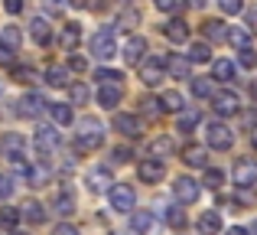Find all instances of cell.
<instances>
[{"instance_id": "obj_42", "label": "cell", "mask_w": 257, "mask_h": 235, "mask_svg": "<svg viewBox=\"0 0 257 235\" xmlns=\"http://www.w3.org/2000/svg\"><path fill=\"white\" fill-rule=\"evenodd\" d=\"M221 183H225V173L221 170H205V186L208 190H218Z\"/></svg>"}, {"instance_id": "obj_57", "label": "cell", "mask_w": 257, "mask_h": 235, "mask_svg": "<svg viewBox=\"0 0 257 235\" xmlns=\"http://www.w3.org/2000/svg\"><path fill=\"white\" fill-rule=\"evenodd\" d=\"M72 7H78V10H82V7H88V0H69Z\"/></svg>"}, {"instance_id": "obj_43", "label": "cell", "mask_w": 257, "mask_h": 235, "mask_svg": "<svg viewBox=\"0 0 257 235\" xmlns=\"http://www.w3.org/2000/svg\"><path fill=\"white\" fill-rule=\"evenodd\" d=\"M166 222H170L173 229H182V225H186V212H182L179 206H176V209H170V212H166Z\"/></svg>"}, {"instance_id": "obj_20", "label": "cell", "mask_w": 257, "mask_h": 235, "mask_svg": "<svg viewBox=\"0 0 257 235\" xmlns=\"http://www.w3.org/2000/svg\"><path fill=\"white\" fill-rule=\"evenodd\" d=\"M111 183H114V180H111V173H107L104 167H94V170L88 173V186H91L94 193H101V190H111Z\"/></svg>"}, {"instance_id": "obj_25", "label": "cell", "mask_w": 257, "mask_h": 235, "mask_svg": "<svg viewBox=\"0 0 257 235\" xmlns=\"http://www.w3.org/2000/svg\"><path fill=\"white\" fill-rule=\"evenodd\" d=\"M166 72H170L173 79H189V59H179V56H170L166 59Z\"/></svg>"}, {"instance_id": "obj_23", "label": "cell", "mask_w": 257, "mask_h": 235, "mask_svg": "<svg viewBox=\"0 0 257 235\" xmlns=\"http://www.w3.org/2000/svg\"><path fill=\"white\" fill-rule=\"evenodd\" d=\"M176 115H179V121H176V124H179V131H182V134L192 131V127L202 121V111H199V108H182V111H176Z\"/></svg>"}, {"instance_id": "obj_5", "label": "cell", "mask_w": 257, "mask_h": 235, "mask_svg": "<svg viewBox=\"0 0 257 235\" xmlns=\"http://www.w3.org/2000/svg\"><path fill=\"white\" fill-rule=\"evenodd\" d=\"M134 206H137V193H134V186H127V183H114V186H111V209H117V212H131Z\"/></svg>"}, {"instance_id": "obj_58", "label": "cell", "mask_w": 257, "mask_h": 235, "mask_svg": "<svg viewBox=\"0 0 257 235\" xmlns=\"http://www.w3.org/2000/svg\"><path fill=\"white\" fill-rule=\"evenodd\" d=\"M189 4H192V7H205V0H189Z\"/></svg>"}, {"instance_id": "obj_24", "label": "cell", "mask_w": 257, "mask_h": 235, "mask_svg": "<svg viewBox=\"0 0 257 235\" xmlns=\"http://www.w3.org/2000/svg\"><path fill=\"white\" fill-rule=\"evenodd\" d=\"M163 33H166V39H170V43H186V39H189V26L182 23V20H170Z\"/></svg>"}, {"instance_id": "obj_3", "label": "cell", "mask_w": 257, "mask_h": 235, "mask_svg": "<svg viewBox=\"0 0 257 235\" xmlns=\"http://www.w3.org/2000/svg\"><path fill=\"white\" fill-rule=\"evenodd\" d=\"M91 52L98 59H111V56H117V43H114V33H111V26H104V30H98L91 36Z\"/></svg>"}, {"instance_id": "obj_50", "label": "cell", "mask_w": 257, "mask_h": 235, "mask_svg": "<svg viewBox=\"0 0 257 235\" xmlns=\"http://www.w3.org/2000/svg\"><path fill=\"white\" fill-rule=\"evenodd\" d=\"M153 4H157L160 10H166V13H170V10H176V7H179V0H153Z\"/></svg>"}, {"instance_id": "obj_46", "label": "cell", "mask_w": 257, "mask_h": 235, "mask_svg": "<svg viewBox=\"0 0 257 235\" xmlns=\"http://www.w3.org/2000/svg\"><path fill=\"white\" fill-rule=\"evenodd\" d=\"M218 7H221L225 13H231V17H234V13H241V10H244V4H241V0H218Z\"/></svg>"}, {"instance_id": "obj_8", "label": "cell", "mask_w": 257, "mask_h": 235, "mask_svg": "<svg viewBox=\"0 0 257 235\" xmlns=\"http://www.w3.org/2000/svg\"><path fill=\"white\" fill-rule=\"evenodd\" d=\"M231 180L238 186H254L257 183V164L254 160H238L234 170H231Z\"/></svg>"}, {"instance_id": "obj_49", "label": "cell", "mask_w": 257, "mask_h": 235, "mask_svg": "<svg viewBox=\"0 0 257 235\" xmlns=\"http://www.w3.org/2000/svg\"><path fill=\"white\" fill-rule=\"evenodd\" d=\"M69 69L72 72H85V59L82 56H69Z\"/></svg>"}, {"instance_id": "obj_19", "label": "cell", "mask_w": 257, "mask_h": 235, "mask_svg": "<svg viewBox=\"0 0 257 235\" xmlns=\"http://www.w3.org/2000/svg\"><path fill=\"white\" fill-rule=\"evenodd\" d=\"M30 36L36 39L39 46H49V43H52V30H49V23H46L43 17H36V20L30 23Z\"/></svg>"}, {"instance_id": "obj_28", "label": "cell", "mask_w": 257, "mask_h": 235, "mask_svg": "<svg viewBox=\"0 0 257 235\" xmlns=\"http://www.w3.org/2000/svg\"><path fill=\"white\" fill-rule=\"evenodd\" d=\"M26 180H30V186H46V180H49V167H26V173H23Z\"/></svg>"}, {"instance_id": "obj_32", "label": "cell", "mask_w": 257, "mask_h": 235, "mask_svg": "<svg viewBox=\"0 0 257 235\" xmlns=\"http://www.w3.org/2000/svg\"><path fill=\"white\" fill-rule=\"evenodd\" d=\"M0 39H4V46H10V49H20V46H23V33H20L17 26H4Z\"/></svg>"}, {"instance_id": "obj_29", "label": "cell", "mask_w": 257, "mask_h": 235, "mask_svg": "<svg viewBox=\"0 0 257 235\" xmlns=\"http://www.w3.org/2000/svg\"><path fill=\"white\" fill-rule=\"evenodd\" d=\"M176 150V144L170 137H157V140H150V157H170V153Z\"/></svg>"}, {"instance_id": "obj_15", "label": "cell", "mask_w": 257, "mask_h": 235, "mask_svg": "<svg viewBox=\"0 0 257 235\" xmlns=\"http://www.w3.org/2000/svg\"><path fill=\"white\" fill-rule=\"evenodd\" d=\"M20 219H26V222H33V225H43V222H46L43 203H36V199H26V203L20 206Z\"/></svg>"}, {"instance_id": "obj_48", "label": "cell", "mask_w": 257, "mask_h": 235, "mask_svg": "<svg viewBox=\"0 0 257 235\" xmlns=\"http://www.w3.org/2000/svg\"><path fill=\"white\" fill-rule=\"evenodd\" d=\"M0 65H13V49L10 46H0Z\"/></svg>"}, {"instance_id": "obj_27", "label": "cell", "mask_w": 257, "mask_h": 235, "mask_svg": "<svg viewBox=\"0 0 257 235\" xmlns=\"http://www.w3.org/2000/svg\"><path fill=\"white\" fill-rule=\"evenodd\" d=\"M78 39H82V30H78V23H69V26L62 30V49L72 52V49L78 46Z\"/></svg>"}, {"instance_id": "obj_9", "label": "cell", "mask_w": 257, "mask_h": 235, "mask_svg": "<svg viewBox=\"0 0 257 235\" xmlns=\"http://www.w3.org/2000/svg\"><path fill=\"white\" fill-rule=\"evenodd\" d=\"M144 52H147V39H144V36H127L120 56L127 59V65H137L140 59H144Z\"/></svg>"}, {"instance_id": "obj_47", "label": "cell", "mask_w": 257, "mask_h": 235, "mask_svg": "<svg viewBox=\"0 0 257 235\" xmlns=\"http://www.w3.org/2000/svg\"><path fill=\"white\" fill-rule=\"evenodd\" d=\"M13 193V180L10 177H0V199H7Z\"/></svg>"}, {"instance_id": "obj_52", "label": "cell", "mask_w": 257, "mask_h": 235, "mask_svg": "<svg viewBox=\"0 0 257 235\" xmlns=\"http://www.w3.org/2000/svg\"><path fill=\"white\" fill-rule=\"evenodd\" d=\"M4 7H7V13H20L23 10V0H4Z\"/></svg>"}, {"instance_id": "obj_60", "label": "cell", "mask_w": 257, "mask_h": 235, "mask_svg": "<svg viewBox=\"0 0 257 235\" xmlns=\"http://www.w3.org/2000/svg\"><path fill=\"white\" fill-rule=\"evenodd\" d=\"M13 235H23V232H13Z\"/></svg>"}, {"instance_id": "obj_33", "label": "cell", "mask_w": 257, "mask_h": 235, "mask_svg": "<svg viewBox=\"0 0 257 235\" xmlns=\"http://www.w3.org/2000/svg\"><path fill=\"white\" fill-rule=\"evenodd\" d=\"M160 105H163V111H182L186 108V102H182L179 92H166V95L160 98Z\"/></svg>"}, {"instance_id": "obj_34", "label": "cell", "mask_w": 257, "mask_h": 235, "mask_svg": "<svg viewBox=\"0 0 257 235\" xmlns=\"http://www.w3.org/2000/svg\"><path fill=\"white\" fill-rule=\"evenodd\" d=\"M49 115L56 124H72V108L69 105H49Z\"/></svg>"}, {"instance_id": "obj_14", "label": "cell", "mask_w": 257, "mask_h": 235, "mask_svg": "<svg viewBox=\"0 0 257 235\" xmlns=\"http://www.w3.org/2000/svg\"><path fill=\"white\" fill-rule=\"evenodd\" d=\"M0 150H4V157L10 160H23V137H20V134H4V137H0Z\"/></svg>"}, {"instance_id": "obj_54", "label": "cell", "mask_w": 257, "mask_h": 235, "mask_svg": "<svg viewBox=\"0 0 257 235\" xmlns=\"http://www.w3.org/2000/svg\"><path fill=\"white\" fill-rule=\"evenodd\" d=\"M137 10H131V13H124V17H120V26H124V30H127V26H131V23H137Z\"/></svg>"}, {"instance_id": "obj_45", "label": "cell", "mask_w": 257, "mask_h": 235, "mask_svg": "<svg viewBox=\"0 0 257 235\" xmlns=\"http://www.w3.org/2000/svg\"><path fill=\"white\" fill-rule=\"evenodd\" d=\"M238 62L244 65V69H254V65H257V52L251 49V46H244V49H241V56H238Z\"/></svg>"}, {"instance_id": "obj_10", "label": "cell", "mask_w": 257, "mask_h": 235, "mask_svg": "<svg viewBox=\"0 0 257 235\" xmlns=\"http://www.w3.org/2000/svg\"><path fill=\"white\" fill-rule=\"evenodd\" d=\"M212 105H215L218 115H234V111L241 108V102H238L234 92H212Z\"/></svg>"}, {"instance_id": "obj_16", "label": "cell", "mask_w": 257, "mask_h": 235, "mask_svg": "<svg viewBox=\"0 0 257 235\" xmlns=\"http://www.w3.org/2000/svg\"><path fill=\"white\" fill-rule=\"evenodd\" d=\"M202 36H205L208 43H225L228 39V26L221 23V20H205V23H202Z\"/></svg>"}, {"instance_id": "obj_11", "label": "cell", "mask_w": 257, "mask_h": 235, "mask_svg": "<svg viewBox=\"0 0 257 235\" xmlns=\"http://www.w3.org/2000/svg\"><path fill=\"white\" fill-rule=\"evenodd\" d=\"M137 177L144 180V183H160V180L166 177V167L160 164V160H153V157H150V160H144V164L137 167Z\"/></svg>"}, {"instance_id": "obj_18", "label": "cell", "mask_w": 257, "mask_h": 235, "mask_svg": "<svg viewBox=\"0 0 257 235\" xmlns=\"http://www.w3.org/2000/svg\"><path fill=\"white\" fill-rule=\"evenodd\" d=\"M199 232H202V235H218V232H221V216H218L215 209L202 212V216H199Z\"/></svg>"}, {"instance_id": "obj_7", "label": "cell", "mask_w": 257, "mask_h": 235, "mask_svg": "<svg viewBox=\"0 0 257 235\" xmlns=\"http://www.w3.org/2000/svg\"><path fill=\"white\" fill-rule=\"evenodd\" d=\"M114 131L124 137H140L144 134V121L137 115H114Z\"/></svg>"}, {"instance_id": "obj_22", "label": "cell", "mask_w": 257, "mask_h": 235, "mask_svg": "<svg viewBox=\"0 0 257 235\" xmlns=\"http://www.w3.org/2000/svg\"><path fill=\"white\" fill-rule=\"evenodd\" d=\"M212 79H218V82H231V79H234V62H231V59H215V62H212Z\"/></svg>"}, {"instance_id": "obj_4", "label": "cell", "mask_w": 257, "mask_h": 235, "mask_svg": "<svg viewBox=\"0 0 257 235\" xmlns=\"http://www.w3.org/2000/svg\"><path fill=\"white\" fill-rule=\"evenodd\" d=\"M205 140L215 147V150H228V147L234 144V131L228 124H221V121H215V124L205 127Z\"/></svg>"}, {"instance_id": "obj_12", "label": "cell", "mask_w": 257, "mask_h": 235, "mask_svg": "<svg viewBox=\"0 0 257 235\" xmlns=\"http://www.w3.org/2000/svg\"><path fill=\"white\" fill-rule=\"evenodd\" d=\"M20 115L23 118H39L46 111V102H43V95H36V92H30V95H23L20 98Z\"/></svg>"}, {"instance_id": "obj_13", "label": "cell", "mask_w": 257, "mask_h": 235, "mask_svg": "<svg viewBox=\"0 0 257 235\" xmlns=\"http://www.w3.org/2000/svg\"><path fill=\"white\" fill-rule=\"evenodd\" d=\"M59 140H62V137H59L56 127H39V131H36V150L46 157V153H52L59 147Z\"/></svg>"}, {"instance_id": "obj_30", "label": "cell", "mask_w": 257, "mask_h": 235, "mask_svg": "<svg viewBox=\"0 0 257 235\" xmlns=\"http://www.w3.org/2000/svg\"><path fill=\"white\" fill-rule=\"evenodd\" d=\"M228 43L244 49V46H251V33H247L244 26H231V30H228Z\"/></svg>"}, {"instance_id": "obj_21", "label": "cell", "mask_w": 257, "mask_h": 235, "mask_svg": "<svg viewBox=\"0 0 257 235\" xmlns=\"http://www.w3.org/2000/svg\"><path fill=\"white\" fill-rule=\"evenodd\" d=\"M120 102V85H98V105L101 108H114Z\"/></svg>"}, {"instance_id": "obj_26", "label": "cell", "mask_w": 257, "mask_h": 235, "mask_svg": "<svg viewBox=\"0 0 257 235\" xmlns=\"http://www.w3.org/2000/svg\"><path fill=\"white\" fill-rule=\"evenodd\" d=\"M182 160H186L189 167H205V147L202 144H189L186 150H182Z\"/></svg>"}, {"instance_id": "obj_61", "label": "cell", "mask_w": 257, "mask_h": 235, "mask_svg": "<svg viewBox=\"0 0 257 235\" xmlns=\"http://www.w3.org/2000/svg\"><path fill=\"white\" fill-rule=\"evenodd\" d=\"M254 232H257V225H254Z\"/></svg>"}, {"instance_id": "obj_36", "label": "cell", "mask_w": 257, "mask_h": 235, "mask_svg": "<svg viewBox=\"0 0 257 235\" xmlns=\"http://www.w3.org/2000/svg\"><path fill=\"white\" fill-rule=\"evenodd\" d=\"M13 79H17L20 85H36V82H39V75L30 69V65H23V69H13Z\"/></svg>"}, {"instance_id": "obj_41", "label": "cell", "mask_w": 257, "mask_h": 235, "mask_svg": "<svg viewBox=\"0 0 257 235\" xmlns=\"http://www.w3.org/2000/svg\"><path fill=\"white\" fill-rule=\"evenodd\" d=\"M140 105H144V111H147L150 118H160V115H163V105H160V98H144Z\"/></svg>"}, {"instance_id": "obj_53", "label": "cell", "mask_w": 257, "mask_h": 235, "mask_svg": "<svg viewBox=\"0 0 257 235\" xmlns=\"http://www.w3.org/2000/svg\"><path fill=\"white\" fill-rule=\"evenodd\" d=\"M56 235H78V229L69 225V222H62V225H56Z\"/></svg>"}, {"instance_id": "obj_39", "label": "cell", "mask_w": 257, "mask_h": 235, "mask_svg": "<svg viewBox=\"0 0 257 235\" xmlns=\"http://www.w3.org/2000/svg\"><path fill=\"white\" fill-rule=\"evenodd\" d=\"M56 212H59V216H69V212H75V196H69V193H65V196H59V199H56Z\"/></svg>"}, {"instance_id": "obj_55", "label": "cell", "mask_w": 257, "mask_h": 235, "mask_svg": "<svg viewBox=\"0 0 257 235\" xmlns=\"http://www.w3.org/2000/svg\"><path fill=\"white\" fill-rule=\"evenodd\" d=\"M114 157H117V160H127V157H131V150H124V147H117V150H114Z\"/></svg>"}, {"instance_id": "obj_6", "label": "cell", "mask_w": 257, "mask_h": 235, "mask_svg": "<svg viewBox=\"0 0 257 235\" xmlns=\"http://www.w3.org/2000/svg\"><path fill=\"white\" fill-rule=\"evenodd\" d=\"M199 193H202V186L195 183L192 177H179V180H176V183H173V196L179 199L182 206L195 203V199H199Z\"/></svg>"}, {"instance_id": "obj_37", "label": "cell", "mask_w": 257, "mask_h": 235, "mask_svg": "<svg viewBox=\"0 0 257 235\" xmlns=\"http://www.w3.org/2000/svg\"><path fill=\"white\" fill-rule=\"evenodd\" d=\"M94 79H98V85H120V72H114V69H98Z\"/></svg>"}, {"instance_id": "obj_40", "label": "cell", "mask_w": 257, "mask_h": 235, "mask_svg": "<svg viewBox=\"0 0 257 235\" xmlns=\"http://www.w3.org/2000/svg\"><path fill=\"white\" fill-rule=\"evenodd\" d=\"M69 98H72V102H75V105H85V102H88V89H85L82 82L69 85Z\"/></svg>"}, {"instance_id": "obj_51", "label": "cell", "mask_w": 257, "mask_h": 235, "mask_svg": "<svg viewBox=\"0 0 257 235\" xmlns=\"http://www.w3.org/2000/svg\"><path fill=\"white\" fill-rule=\"evenodd\" d=\"M46 10H49V13H62L65 4H62V0H46Z\"/></svg>"}, {"instance_id": "obj_59", "label": "cell", "mask_w": 257, "mask_h": 235, "mask_svg": "<svg viewBox=\"0 0 257 235\" xmlns=\"http://www.w3.org/2000/svg\"><path fill=\"white\" fill-rule=\"evenodd\" d=\"M254 147H257V127H254Z\"/></svg>"}, {"instance_id": "obj_31", "label": "cell", "mask_w": 257, "mask_h": 235, "mask_svg": "<svg viewBox=\"0 0 257 235\" xmlns=\"http://www.w3.org/2000/svg\"><path fill=\"white\" fill-rule=\"evenodd\" d=\"M46 82H49L52 89H65V85H69V72L59 69V65H52V69L46 72Z\"/></svg>"}, {"instance_id": "obj_1", "label": "cell", "mask_w": 257, "mask_h": 235, "mask_svg": "<svg viewBox=\"0 0 257 235\" xmlns=\"http://www.w3.org/2000/svg\"><path fill=\"white\" fill-rule=\"evenodd\" d=\"M78 137H75V147L78 150H98L101 144H104V131H101V124L94 118H82L78 121Z\"/></svg>"}, {"instance_id": "obj_56", "label": "cell", "mask_w": 257, "mask_h": 235, "mask_svg": "<svg viewBox=\"0 0 257 235\" xmlns=\"http://www.w3.org/2000/svg\"><path fill=\"white\" fill-rule=\"evenodd\" d=\"M228 235H247V229H241V225H231V229H228Z\"/></svg>"}, {"instance_id": "obj_2", "label": "cell", "mask_w": 257, "mask_h": 235, "mask_svg": "<svg viewBox=\"0 0 257 235\" xmlns=\"http://www.w3.org/2000/svg\"><path fill=\"white\" fill-rule=\"evenodd\" d=\"M140 82L144 85H160L166 79V59L163 56H150V59H140Z\"/></svg>"}, {"instance_id": "obj_17", "label": "cell", "mask_w": 257, "mask_h": 235, "mask_svg": "<svg viewBox=\"0 0 257 235\" xmlns=\"http://www.w3.org/2000/svg\"><path fill=\"white\" fill-rule=\"evenodd\" d=\"M131 229L137 232V235H147V232H153V212L131 209Z\"/></svg>"}, {"instance_id": "obj_38", "label": "cell", "mask_w": 257, "mask_h": 235, "mask_svg": "<svg viewBox=\"0 0 257 235\" xmlns=\"http://www.w3.org/2000/svg\"><path fill=\"white\" fill-rule=\"evenodd\" d=\"M17 222H20V209H10V206H4V209H0V225H4V229H13Z\"/></svg>"}, {"instance_id": "obj_35", "label": "cell", "mask_w": 257, "mask_h": 235, "mask_svg": "<svg viewBox=\"0 0 257 235\" xmlns=\"http://www.w3.org/2000/svg\"><path fill=\"white\" fill-rule=\"evenodd\" d=\"M212 59V49H208V43H195L192 49H189V62H208Z\"/></svg>"}, {"instance_id": "obj_44", "label": "cell", "mask_w": 257, "mask_h": 235, "mask_svg": "<svg viewBox=\"0 0 257 235\" xmlns=\"http://www.w3.org/2000/svg\"><path fill=\"white\" fill-rule=\"evenodd\" d=\"M192 92H195V98H212V82H202V79H192Z\"/></svg>"}]
</instances>
